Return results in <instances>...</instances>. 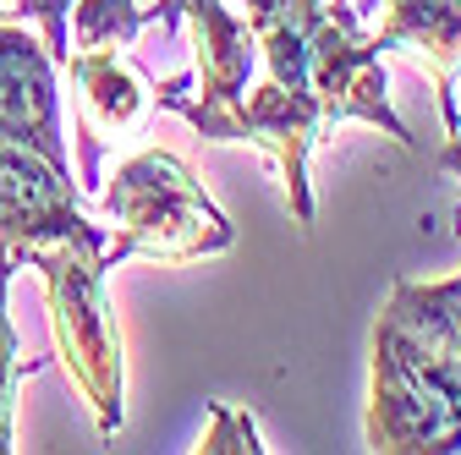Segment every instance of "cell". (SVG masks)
<instances>
[{
  "instance_id": "1",
  "label": "cell",
  "mask_w": 461,
  "mask_h": 455,
  "mask_svg": "<svg viewBox=\"0 0 461 455\" xmlns=\"http://www.w3.org/2000/svg\"><path fill=\"white\" fill-rule=\"evenodd\" d=\"M110 236H77V242H50L28 263L44 274L50 291V329H55V357L67 379L94 412L99 439H115L127 423V373H122V329L110 308V263H104Z\"/></svg>"
},
{
  "instance_id": "2",
  "label": "cell",
  "mask_w": 461,
  "mask_h": 455,
  "mask_svg": "<svg viewBox=\"0 0 461 455\" xmlns=\"http://www.w3.org/2000/svg\"><path fill=\"white\" fill-rule=\"evenodd\" d=\"M104 192V214L115 225V236L104 242V263H127V258H154V263H193L209 253H225L237 242L230 225L198 176L165 148H149L115 170V187Z\"/></svg>"
},
{
  "instance_id": "3",
  "label": "cell",
  "mask_w": 461,
  "mask_h": 455,
  "mask_svg": "<svg viewBox=\"0 0 461 455\" xmlns=\"http://www.w3.org/2000/svg\"><path fill=\"white\" fill-rule=\"evenodd\" d=\"M61 72L77 88V138H83L77 170H83V187L99 192L104 187V143L149 127V116L159 110L154 83L122 49H72Z\"/></svg>"
},
{
  "instance_id": "4",
  "label": "cell",
  "mask_w": 461,
  "mask_h": 455,
  "mask_svg": "<svg viewBox=\"0 0 461 455\" xmlns=\"http://www.w3.org/2000/svg\"><path fill=\"white\" fill-rule=\"evenodd\" d=\"M77 236H110V231L83 214L72 176L39 159L33 148L0 143V247L17 263H28L39 247Z\"/></svg>"
},
{
  "instance_id": "5",
  "label": "cell",
  "mask_w": 461,
  "mask_h": 455,
  "mask_svg": "<svg viewBox=\"0 0 461 455\" xmlns=\"http://www.w3.org/2000/svg\"><path fill=\"white\" fill-rule=\"evenodd\" d=\"M374 352H390L418 379H429L450 401H461V274L434 280V286L401 280L379 313Z\"/></svg>"
},
{
  "instance_id": "6",
  "label": "cell",
  "mask_w": 461,
  "mask_h": 455,
  "mask_svg": "<svg viewBox=\"0 0 461 455\" xmlns=\"http://www.w3.org/2000/svg\"><path fill=\"white\" fill-rule=\"evenodd\" d=\"M0 143L33 148L39 159H50L55 170L72 176L55 61L28 28H17L6 17H0Z\"/></svg>"
},
{
  "instance_id": "7",
  "label": "cell",
  "mask_w": 461,
  "mask_h": 455,
  "mask_svg": "<svg viewBox=\"0 0 461 455\" xmlns=\"http://www.w3.org/2000/svg\"><path fill=\"white\" fill-rule=\"evenodd\" d=\"M368 444L384 455H461V401L418 379L390 352H374V389H368Z\"/></svg>"
},
{
  "instance_id": "8",
  "label": "cell",
  "mask_w": 461,
  "mask_h": 455,
  "mask_svg": "<svg viewBox=\"0 0 461 455\" xmlns=\"http://www.w3.org/2000/svg\"><path fill=\"white\" fill-rule=\"evenodd\" d=\"M374 49H407L429 67L439 88L445 127H461L456 88H461V0H384V22L368 33Z\"/></svg>"
},
{
  "instance_id": "9",
  "label": "cell",
  "mask_w": 461,
  "mask_h": 455,
  "mask_svg": "<svg viewBox=\"0 0 461 455\" xmlns=\"http://www.w3.org/2000/svg\"><path fill=\"white\" fill-rule=\"evenodd\" d=\"M12 274H17V258L0 247V455L17 450V433H12V417H17V384H23L28 373H39V357H23L17 324H12V313H6Z\"/></svg>"
},
{
  "instance_id": "10",
  "label": "cell",
  "mask_w": 461,
  "mask_h": 455,
  "mask_svg": "<svg viewBox=\"0 0 461 455\" xmlns=\"http://www.w3.org/2000/svg\"><path fill=\"white\" fill-rule=\"evenodd\" d=\"M72 49H127L154 6H132V0H77L72 6Z\"/></svg>"
},
{
  "instance_id": "11",
  "label": "cell",
  "mask_w": 461,
  "mask_h": 455,
  "mask_svg": "<svg viewBox=\"0 0 461 455\" xmlns=\"http://www.w3.org/2000/svg\"><path fill=\"white\" fill-rule=\"evenodd\" d=\"M72 6L77 0H17V12L44 28V49L55 67H67V55H72Z\"/></svg>"
},
{
  "instance_id": "12",
  "label": "cell",
  "mask_w": 461,
  "mask_h": 455,
  "mask_svg": "<svg viewBox=\"0 0 461 455\" xmlns=\"http://www.w3.org/2000/svg\"><path fill=\"white\" fill-rule=\"evenodd\" d=\"M198 450L220 455V450H264V444H258V433H253V423H248L242 412H225V406H214V428H209V439H203Z\"/></svg>"
},
{
  "instance_id": "13",
  "label": "cell",
  "mask_w": 461,
  "mask_h": 455,
  "mask_svg": "<svg viewBox=\"0 0 461 455\" xmlns=\"http://www.w3.org/2000/svg\"><path fill=\"white\" fill-rule=\"evenodd\" d=\"M439 170L461 176V127H450V143H445V154H439Z\"/></svg>"
},
{
  "instance_id": "14",
  "label": "cell",
  "mask_w": 461,
  "mask_h": 455,
  "mask_svg": "<svg viewBox=\"0 0 461 455\" xmlns=\"http://www.w3.org/2000/svg\"><path fill=\"white\" fill-rule=\"evenodd\" d=\"M0 17H6V0H0Z\"/></svg>"
}]
</instances>
